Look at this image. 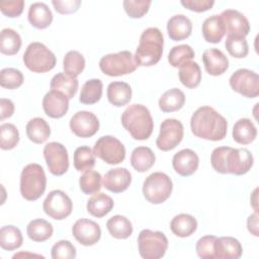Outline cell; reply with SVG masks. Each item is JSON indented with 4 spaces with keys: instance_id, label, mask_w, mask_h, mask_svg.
Wrapping results in <instances>:
<instances>
[{
    "instance_id": "obj_1",
    "label": "cell",
    "mask_w": 259,
    "mask_h": 259,
    "mask_svg": "<svg viewBox=\"0 0 259 259\" xmlns=\"http://www.w3.org/2000/svg\"><path fill=\"white\" fill-rule=\"evenodd\" d=\"M253 163V155L246 148L218 147L213 149L210 156L211 167L221 174L244 175L249 172Z\"/></svg>"
},
{
    "instance_id": "obj_2",
    "label": "cell",
    "mask_w": 259,
    "mask_h": 259,
    "mask_svg": "<svg viewBox=\"0 0 259 259\" xmlns=\"http://www.w3.org/2000/svg\"><path fill=\"white\" fill-rule=\"evenodd\" d=\"M192 134L208 141L223 140L228 131L227 119L210 106L198 107L190 118Z\"/></svg>"
},
{
    "instance_id": "obj_3",
    "label": "cell",
    "mask_w": 259,
    "mask_h": 259,
    "mask_svg": "<svg viewBox=\"0 0 259 259\" xmlns=\"http://www.w3.org/2000/svg\"><path fill=\"white\" fill-rule=\"evenodd\" d=\"M121 124L133 139L145 141L154 130V121L150 110L143 104H132L121 114Z\"/></svg>"
},
{
    "instance_id": "obj_4",
    "label": "cell",
    "mask_w": 259,
    "mask_h": 259,
    "mask_svg": "<svg viewBox=\"0 0 259 259\" xmlns=\"http://www.w3.org/2000/svg\"><path fill=\"white\" fill-rule=\"evenodd\" d=\"M164 36L157 27L146 28L140 37L136 50L135 61L138 66L151 67L156 65L162 58Z\"/></svg>"
},
{
    "instance_id": "obj_5",
    "label": "cell",
    "mask_w": 259,
    "mask_h": 259,
    "mask_svg": "<svg viewBox=\"0 0 259 259\" xmlns=\"http://www.w3.org/2000/svg\"><path fill=\"white\" fill-rule=\"evenodd\" d=\"M47 187V177L44 168L36 163L26 165L20 174V194L28 200L38 199Z\"/></svg>"
},
{
    "instance_id": "obj_6",
    "label": "cell",
    "mask_w": 259,
    "mask_h": 259,
    "mask_svg": "<svg viewBox=\"0 0 259 259\" xmlns=\"http://www.w3.org/2000/svg\"><path fill=\"white\" fill-rule=\"evenodd\" d=\"M25 67L34 73H47L57 64L55 54L41 42L34 41L27 46L23 54Z\"/></svg>"
},
{
    "instance_id": "obj_7",
    "label": "cell",
    "mask_w": 259,
    "mask_h": 259,
    "mask_svg": "<svg viewBox=\"0 0 259 259\" xmlns=\"http://www.w3.org/2000/svg\"><path fill=\"white\" fill-rule=\"evenodd\" d=\"M173 189L171 178L163 172L150 174L143 183L144 197L153 204H160L166 201Z\"/></svg>"
},
{
    "instance_id": "obj_8",
    "label": "cell",
    "mask_w": 259,
    "mask_h": 259,
    "mask_svg": "<svg viewBox=\"0 0 259 259\" xmlns=\"http://www.w3.org/2000/svg\"><path fill=\"white\" fill-rule=\"evenodd\" d=\"M99 68L103 74L117 77L135 72L138 65L130 51H121L103 56L99 61Z\"/></svg>"
},
{
    "instance_id": "obj_9",
    "label": "cell",
    "mask_w": 259,
    "mask_h": 259,
    "mask_svg": "<svg viewBox=\"0 0 259 259\" xmlns=\"http://www.w3.org/2000/svg\"><path fill=\"white\" fill-rule=\"evenodd\" d=\"M139 253L144 259L162 258L168 249V239L160 231L145 229L138 236Z\"/></svg>"
},
{
    "instance_id": "obj_10",
    "label": "cell",
    "mask_w": 259,
    "mask_h": 259,
    "mask_svg": "<svg viewBox=\"0 0 259 259\" xmlns=\"http://www.w3.org/2000/svg\"><path fill=\"white\" fill-rule=\"evenodd\" d=\"M93 153L96 157L109 165L121 163L125 158V148L113 136L100 137L94 145Z\"/></svg>"
},
{
    "instance_id": "obj_11",
    "label": "cell",
    "mask_w": 259,
    "mask_h": 259,
    "mask_svg": "<svg viewBox=\"0 0 259 259\" xmlns=\"http://www.w3.org/2000/svg\"><path fill=\"white\" fill-rule=\"evenodd\" d=\"M42 209L52 219L62 221L71 214L73 202L67 193L60 189H55L47 195L42 203Z\"/></svg>"
},
{
    "instance_id": "obj_12",
    "label": "cell",
    "mask_w": 259,
    "mask_h": 259,
    "mask_svg": "<svg viewBox=\"0 0 259 259\" xmlns=\"http://www.w3.org/2000/svg\"><path fill=\"white\" fill-rule=\"evenodd\" d=\"M231 88L247 98H255L259 95V76L249 69H239L230 77Z\"/></svg>"
},
{
    "instance_id": "obj_13",
    "label": "cell",
    "mask_w": 259,
    "mask_h": 259,
    "mask_svg": "<svg viewBox=\"0 0 259 259\" xmlns=\"http://www.w3.org/2000/svg\"><path fill=\"white\" fill-rule=\"evenodd\" d=\"M184 127L181 121L175 118H167L160 125V133L156 140L159 150L167 152L175 149L182 141Z\"/></svg>"
},
{
    "instance_id": "obj_14",
    "label": "cell",
    "mask_w": 259,
    "mask_h": 259,
    "mask_svg": "<svg viewBox=\"0 0 259 259\" xmlns=\"http://www.w3.org/2000/svg\"><path fill=\"white\" fill-rule=\"evenodd\" d=\"M44 157L53 175L61 176L69 169V155L66 147L58 142H50L44 148Z\"/></svg>"
},
{
    "instance_id": "obj_15",
    "label": "cell",
    "mask_w": 259,
    "mask_h": 259,
    "mask_svg": "<svg viewBox=\"0 0 259 259\" xmlns=\"http://www.w3.org/2000/svg\"><path fill=\"white\" fill-rule=\"evenodd\" d=\"M70 128L79 138H90L98 132L99 120L93 112L81 110L71 117Z\"/></svg>"
},
{
    "instance_id": "obj_16",
    "label": "cell",
    "mask_w": 259,
    "mask_h": 259,
    "mask_svg": "<svg viewBox=\"0 0 259 259\" xmlns=\"http://www.w3.org/2000/svg\"><path fill=\"white\" fill-rule=\"evenodd\" d=\"M72 234L81 245L93 246L101 238V229L94 221L79 219L72 227Z\"/></svg>"
},
{
    "instance_id": "obj_17",
    "label": "cell",
    "mask_w": 259,
    "mask_h": 259,
    "mask_svg": "<svg viewBox=\"0 0 259 259\" xmlns=\"http://www.w3.org/2000/svg\"><path fill=\"white\" fill-rule=\"evenodd\" d=\"M224 26L225 32L228 35L246 36L250 31V23L246 16L238 10L227 9L220 14Z\"/></svg>"
},
{
    "instance_id": "obj_18",
    "label": "cell",
    "mask_w": 259,
    "mask_h": 259,
    "mask_svg": "<svg viewBox=\"0 0 259 259\" xmlns=\"http://www.w3.org/2000/svg\"><path fill=\"white\" fill-rule=\"evenodd\" d=\"M42 109L48 116L61 118L69 109V98L60 91L50 90L42 98Z\"/></svg>"
},
{
    "instance_id": "obj_19",
    "label": "cell",
    "mask_w": 259,
    "mask_h": 259,
    "mask_svg": "<svg viewBox=\"0 0 259 259\" xmlns=\"http://www.w3.org/2000/svg\"><path fill=\"white\" fill-rule=\"evenodd\" d=\"M199 158L191 149H183L172 158V166L175 172L183 177L194 174L198 168Z\"/></svg>"
},
{
    "instance_id": "obj_20",
    "label": "cell",
    "mask_w": 259,
    "mask_h": 259,
    "mask_svg": "<svg viewBox=\"0 0 259 259\" xmlns=\"http://www.w3.org/2000/svg\"><path fill=\"white\" fill-rule=\"evenodd\" d=\"M131 183L132 174L126 168L122 167L110 169L102 178L103 186L113 193H120L125 191Z\"/></svg>"
},
{
    "instance_id": "obj_21",
    "label": "cell",
    "mask_w": 259,
    "mask_h": 259,
    "mask_svg": "<svg viewBox=\"0 0 259 259\" xmlns=\"http://www.w3.org/2000/svg\"><path fill=\"white\" fill-rule=\"evenodd\" d=\"M202 62L205 71L211 76H220L229 68V60L219 49H207L202 54Z\"/></svg>"
},
{
    "instance_id": "obj_22",
    "label": "cell",
    "mask_w": 259,
    "mask_h": 259,
    "mask_svg": "<svg viewBox=\"0 0 259 259\" xmlns=\"http://www.w3.org/2000/svg\"><path fill=\"white\" fill-rule=\"evenodd\" d=\"M242 253L241 243L233 237H220L214 241V258L238 259L242 256Z\"/></svg>"
},
{
    "instance_id": "obj_23",
    "label": "cell",
    "mask_w": 259,
    "mask_h": 259,
    "mask_svg": "<svg viewBox=\"0 0 259 259\" xmlns=\"http://www.w3.org/2000/svg\"><path fill=\"white\" fill-rule=\"evenodd\" d=\"M167 32L172 40H183L190 36L192 22L184 14H176L167 21Z\"/></svg>"
},
{
    "instance_id": "obj_24",
    "label": "cell",
    "mask_w": 259,
    "mask_h": 259,
    "mask_svg": "<svg viewBox=\"0 0 259 259\" xmlns=\"http://www.w3.org/2000/svg\"><path fill=\"white\" fill-rule=\"evenodd\" d=\"M28 21L37 29L49 27L53 21V13L44 2H34L28 8Z\"/></svg>"
},
{
    "instance_id": "obj_25",
    "label": "cell",
    "mask_w": 259,
    "mask_h": 259,
    "mask_svg": "<svg viewBox=\"0 0 259 259\" xmlns=\"http://www.w3.org/2000/svg\"><path fill=\"white\" fill-rule=\"evenodd\" d=\"M107 99L108 101L116 106L120 107L127 104L132 99V88L131 86L122 81H114L107 86Z\"/></svg>"
},
{
    "instance_id": "obj_26",
    "label": "cell",
    "mask_w": 259,
    "mask_h": 259,
    "mask_svg": "<svg viewBox=\"0 0 259 259\" xmlns=\"http://www.w3.org/2000/svg\"><path fill=\"white\" fill-rule=\"evenodd\" d=\"M233 139L240 145L251 144L257 137V128L249 118H240L233 126Z\"/></svg>"
},
{
    "instance_id": "obj_27",
    "label": "cell",
    "mask_w": 259,
    "mask_h": 259,
    "mask_svg": "<svg viewBox=\"0 0 259 259\" xmlns=\"http://www.w3.org/2000/svg\"><path fill=\"white\" fill-rule=\"evenodd\" d=\"M113 199L103 192L93 194L86 204L87 211L95 218H103L113 208Z\"/></svg>"
},
{
    "instance_id": "obj_28",
    "label": "cell",
    "mask_w": 259,
    "mask_h": 259,
    "mask_svg": "<svg viewBox=\"0 0 259 259\" xmlns=\"http://www.w3.org/2000/svg\"><path fill=\"white\" fill-rule=\"evenodd\" d=\"M197 229L196 219L188 213H179L175 215L170 223L172 233L180 238H186L192 235Z\"/></svg>"
},
{
    "instance_id": "obj_29",
    "label": "cell",
    "mask_w": 259,
    "mask_h": 259,
    "mask_svg": "<svg viewBox=\"0 0 259 259\" xmlns=\"http://www.w3.org/2000/svg\"><path fill=\"white\" fill-rule=\"evenodd\" d=\"M202 35L207 42L218 44L225 35V26L220 15L214 14L207 17L202 23Z\"/></svg>"
},
{
    "instance_id": "obj_30",
    "label": "cell",
    "mask_w": 259,
    "mask_h": 259,
    "mask_svg": "<svg viewBox=\"0 0 259 259\" xmlns=\"http://www.w3.org/2000/svg\"><path fill=\"white\" fill-rule=\"evenodd\" d=\"M79 82L77 78L72 77L65 72H60L56 74L50 83L52 90H57L65 94L69 99H72L78 90Z\"/></svg>"
},
{
    "instance_id": "obj_31",
    "label": "cell",
    "mask_w": 259,
    "mask_h": 259,
    "mask_svg": "<svg viewBox=\"0 0 259 259\" xmlns=\"http://www.w3.org/2000/svg\"><path fill=\"white\" fill-rule=\"evenodd\" d=\"M155 154L149 147H137L131 155V165L138 172H146L155 164Z\"/></svg>"
},
{
    "instance_id": "obj_32",
    "label": "cell",
    "mask_w": 259,
    "mask_h": 259,
    "mask_svg": "<svg viewBox=\"0 0 259 259\" xmlns=\"http://www.w3.org/2000/svg\"><path fill=\"white\" fill-rule=\"evenodd\" d=\"M26 136L27 138L35 143L42 144L51 136V128L49 123L41 117H33L26 124Z\"/></svg>"
},
{
    "instance_id": "obj_33",
    "label": "cell",
    "mask_w": 259,
    "mask_h": 259,
    "mask_svg": "<svg viewBox=\"0 0 259 259\" xmlns=\"http://www.w3.org/2000/svg\"><path fill=\"white\" fill-rule=\"evenodd\" d=\"M185 95L178 88H172L165 91L159 99V108L163 112H174L183 107Z\"/></svg>"
},
{
    "instance_id": "obj_34",
    "label": "cell",
    "mask_w": 259,
    "mask_h": 259,
    "mask_svg": "<svg viewBox=\"0 0 259 259\" xmlns=\"http://www.w3.org/2000/svg\"><path fill=\"white\" fill-rule=\"evenodd\" d=\"M178 76L183 86L192 89L200 84L201 70L196 62L189 61L179 67Z\"/></svg>"
},
{
    "instance_id": "obj_35",
    "label": "cell",
    "mask_w": 259,
    "mask_h": 259,
    "mask_svg": "<svg viewBox=\"0 0 259 259\" xmlns=\"http://www.w3.org/2000/svg\"><path fill=\"white\" fill-rule=\"evenodd\" d=\"M106 228L109 234L119 240L127 239L133 234V225L124 215L116 214L106 222Z\"/></svg>"
},
{
    "instance_id": "obj_36",
    "label": "cell",
    "mask_w": 259,
    "mask_h": 259,
    "mask_svg": "<svg viewBox=\"0 0 259 259\" xmlns=\"http://www.w3.org/2000/svg\"><path fill=\"white\" fill-rule=\"evenodd\" d=\"M26 233L28 238L33 242H45L52 237L54 228L48 221L44 219H35L30 221L27 225Z\"/></svg>"
},
{
    "instance_id": "obj_37",
    "label": "cell",
    "mask_w": 259,
    "mask_h": 259,
    "mask_svg": "<svg viewBox=\"0 0 259 259\" xmlns=\"http://www.w3.org/2000/svg\"><path fill=\"white\" fill-rule=\"evenodd\" d=\"M21 48V37L12 28H3L0 33V52L6 56H13Z\"/></svg>"
},
{
    "instance_id": "obj_38",
    "label": "cell",
    "mask_w": 259,
    "mask_h": 259,
    "mask_svg": "<svg viewBox=\"0 0 259 259\" xmlns=\"http://www.w3.org/2000/svg\"><path fill=\"white\" fill-rule=\"evenodd\" d=\"M23 243L21 231L12 225L4 226L0 230V246L2 249L12 251L18 249Z\"/></svg>"
},
{
    "instance_id": "obj_39",
    "label": "cell",
    "mask_w": 259,
    "mask_h": 259,
    "mask_svg": "<svg viewBox=\"0 0 259 259\" xmlns=\"http://www.w3.org/2000/svg\"><path fill=\"white\" fill-rule=\"evenodd\" d=\"M103 84L100 79H90L86 81L80 92L79 101L83 104H94L97 103L102 96Z\"/></svg>"
},
{
    "instance_id": "obj_40",
    "label": "cell",
    "mask_w": 259,
    "mask_h": 259,
    "mask_svg": "<svg viewBox=\"0 0 259 259\" xmlns=\"http://www.w3.org/2000/svg\"><path fill=\"white\" fill-rule=\"evenodd\" d=\"M74 167L79 172L91 170L95 166V155L93 150L87 146L78 147L73 156Z\"/></svg>"
},
{
    "instance_id": "obj_41",
    "label": "cell",
    "mask_w": 259,
    "mask_h": 259,
    "mask_svg": "<svg viewBox=\"0 0 259 259\" xmlns=\"http://www.w3.org/2000/svg\"><path fill=\"white\" fill-rule=\"evenodd\" d=\"M85 68V59L78 51H69L63 60V69L66 74L77 78Z\"/></svg>"
},
{
    "instance_id": "obj_42",
    "label": "cell",
    "mask_w": 259,
    "mask_h": 259,
    "mask_svg": "<svg viewBox=\"0 0 259 259\" xmlns=\"http://www.w3.org/2000/svg\"><path fill=\"white\" fill-rule=\"evenodd\" d=\"M102 185V177L100 173L94 170L85 171L84 174L79 178V186L83 193L90 195L97 193Z\"/></svg>"
},
{
    "instance_id": "obj_43",
    "label": "cell",
    "mask_w": 259,
    "mask_h": 259,
    "mask_svg": "<svg viewBox=\"0 0 259 259\" xmlns=\"http://www.w3.org/2000/svg\"><path fill=\"white\" fill-rule=\"evenodd\" d=\"M194 56V51L189 45H178L170 50L168 54V62L172 67L178 68L191 61Z\"/></svg>"
},
{
    "instance_id": "obj_44",
    "label": "cell",
    "mask_w": 259,
    "mask_h": 259,
    "mask_svg": "<svg viewBox=\"0 0 259 259\" xmlns=\"http://www.w3.org/2000/svg\"><path fill=\"white\" fill-rule=\"evenodd\" d=\"M19 142L17 127L9 122L0 125V147L2 150H12Z\"/></svg>"
},
{
    "instance_id": "obj_45",
    "label": "cell",
    "mask_w": 259,
    "mask_h": 259,
    "mask_svg": "<svg viewBox=\"0 0 259 259\" xmlns=\"http://www.w3.org/2000/svg\"><path fill=\"white\" fill-rule=\"evenodd\" d=\"M225 47L229 54L237 59H243L247 57L249 53V46L244 36H236V35H228Z\"/></svg>"
},
{
    "instance_id": "obj_46",
    "label": "cell",
    "mask_w": 259,
    "mask_h": 259,
    "mask_svg": "<svg viewBox=\"0 0 259 259\" xmlns=\"http://www.w3.org/2000/svg\"><path fill=\"white\" fill-rule=\"evenodd\" d=\"M24 76L15 68H4L0 72V85L7 89H16L22 85Z\"/></svg>"
},
{
    "instance_id": "obj_47",
    "label": "cell",
    "mask_w": 259,
    "mask_h": 259,
    "mask_svg": "<svg viewBox=\"0 0 259 259\" xmlns=\"http://www.w3.org/2000/svg\"><path fill=\"white\" fill-rule=\"evenodd\" d=\"M151 3L149 0H124L122 6L131 18H141L149 11Z\"/></svg>"
},
{
    "instance_id": "obj_48",
    "label": "cell",
    "mask_w": 259,
    "mask_h": 259,
    "mask_svg": "<svg viewBox=\"0 0 259 259\" xmlns=\"http://www.w3.org/2000/svg\"><path fill=\"white\" fill-rule=\"evenodd\" d=\"M53 259H74L76 257V248L68 240L57 242L51 250Z\"/></svg>"
},
{
    "instance_id": "obj_49",
    "label": "cell",
    "mask_w": 259,
    "mask_h": 259,
    "mask_svg": "<svg viewBox=\"0 0 259 259\" xmlns=\"http://www.w3.org/2000/svg\"><path fill=\"white\" fill-rule=\"evenodd\" d=\"M217 237L212 235H206L201 237L195 245V250L198 257L202 259L214 258V241Z\"/></svg>"
},
{
    "instance_id": "obj_50",
    "label": "cell",
    "mask_w": 259,
    "mask_h": 259,
    "mask_svg": "<svg viewBox=\"0 0 259 259\" xmlns=\"http://www.w3.org/2000/svg\"><path fill=\"white\" fill-rule=\"evenodd\" d=\"M24 8L23 0L16 1H2L0 2L1 12L8 17H18Z\"/></svg>"
},
{
    "instance_id": "obj_51",
    "label": "cell",
    "mask_w": 259,
    "mask_h": 259,
    "mask_svg": "<svg viewBox=\"0 0 259 259\" xmlns=\"http://www.w3.org/2000/svg\"><path fill=\"white\" fill-rule=\"evenodd\" d=\"M52 4L60 14H71L81 6V0H53Z\"/></svg>"
},
{
    "instance_id": "obj_52",
    "label": "cell",
    "mask_w": 259,
    "mask_h": 259,
    "mask_svg": "<svg viewBox=\"0 0 259 259\" xmlns=\"http://www.w3.org/2000/svg\"><path fill=\"white\" fill-rule=\"evenodd\" d=\"M180 3L185 8L195 12L207 11L214 5L213 0H181Z\"/></svg>"
},
{
    "instance_id": "obj_53",
    "label": "cell",
    "mask_w": 259,
    "mask_h": 259,
    "mask_svg": "<svg viewBox=\"0 0 259 259\" xmlns=\"http://www.w3.org/2000/svg\"><path fill=\"white\" fill-rule=\"evenodd\" d=\"M14 113V104L10 99L1 98L0 99V119L4 120L12 116Z\"/></svg>"
},
{
    "instance_id": "obj_54",
    "label": "cell",
    "mask_w": 259,
    "mask_h": 259,
    "mask_svg": "<svg viewBox=\"0 0 259 259\" xmlns=\"http://www.w3.org/2000/svg\"><path fill=\"white\" fill-rule=\"evenodd\" d=\"M247 228L248 231L255 237L259 236L258 233V212L255 211L254 213L250 214L247 219Z\"/></svg>"
},
{
    "instance_id": "obj_55",
    "label": "cell",
    "mask_w": 259,
    "mask_h": 259,
    "mask_svg": "<svg viewBox=\"0 0 259 259\" xmlns=\"http://www.w3.org/2000/svg\"><path fill=\"white\" fill-rule=\"evenodd\" d=\"M19 257H42L44 258V256L42 255H38V254H31V253H23V252H21V253H17V254H15V255H13V258H19Z\"/></svg>"
},
{
    "instance_id": "obj_56",
    "label": "cell",
    "mask_w": 259,
    "mask_h": 259,
    "mask_svg": "<svg viewBox=\"0 0 259 259\" xmlns=\"http://www.w3.org/2000/svg\"><path fill=\"white\" fill-rule=\"evenodd\" d=\"M256 193H257V188L254 190V192H253V194H252V195L254 196V199H253V200L251 199V202H252V205H253L254 210L258 212V210H257V194H256Z\"/></svg>"
}]
</instances>
